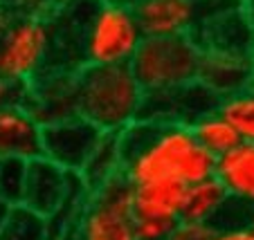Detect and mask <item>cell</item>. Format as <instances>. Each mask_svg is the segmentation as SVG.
<instances>
[{
	"label": "cell",
	"mask_w": 254,
	"mask_h": 240,
	"mask_svg": "<svg viewBox=\"0 0 254 240\" xmlns=\"http://www.w3.org/2000/svg\"><path fill=\"white\" fill-rule=\"evenodd\" d=\"M117 137L124 175L135 187L149 182L189 187L216 175V157L200 146L191 126L137 119Z\"/></svg>",
	"instance_id": "1"
},
{
	"label": "cell",
	"mask_w": 254,
	"mask_h": 240,
	"mask_svg": "<svg viewBox=\"0 0 254 240\" xmlns=\"http://www.w3.org/2000/svg\"><path fill=\"white\" fill-rule=\"evenodd\" d=\"M146 92L130 65H83L79 70V117L101 133L120 135L142 119Z\"/></svg>",
	"instance_id": "2"
},
{
	"label": "cell",
	"mask_w": 254,
	"mask_h": 240,
	"mask_svg": "<svg viewBox=\"0 0 254 240\" xmlns=\"http://www.w3.org/2000/svg\"><path fill=\"white\" fill-rule=\"evenodd\" d=\"M202 48L193 36H146L130 61L146 95L178 90L198 81Z\"/></svg>",
	"instance_id": "3"
},
{
	"label": "cell",
	"mask_w": 254,
	"mask_h": 240,
	"mask_svg": "<svg viewBox=\"0 0 254 240\" xmlns=\"http://www.w3.org/2000/svg\"><path fill=\"white\" fill-rule=\"evenodd\" d=\"M146 39L133 7L117 0H101L83 34L86 65H130Z\"/></svg>",
	"instance_id": "4"
},
{
	"label": "cell",
	"mask_w": 254,
	"mask_h": 240,
	"mask_svg": "<svg viewBox=\"0 0 254 240\" xmlns=\"http://www.w3.org/2000/svg\"><path fill=\"white\" fill-rule=\"evenodd\" d=\"M54 32L50 16H16L0 36V74L32 83L52 67Z\"/></svg>",
	"instance_id": "5"
},
{
	"label": "cell",
	"mask_w": 254,
	"mask_h": 240,
	"mask_svg": "<svg viewBox=\"0 0 254 240\" xmlns=\"http://www.w3.org/2000/svg\"><path fill=\"white\" fill-rule=\"evenodd\" d=\"M135 184L124 173L90 191L77 225L79 240H137Z\"/></svg>",
	"instance_id": "6"
},
{
	"label": "cell",
	"mask_w": 254,
	"mask_h": 240,
	"mask_svg": "<svg viewBox=\"0 0 254 240\" xmlns=\"http://www.w3.org/2000/svg\"><path fill=\"white\" fill-rule=\"evenodd\" d=\"M232 0H142L133 7L144 36H193L200 23Z\"/></svg>",
	"instance_id": "7"
},
{
	"label": "cell",
	"mask_w": 254,
	"mask_h": 240,
	"mask_svg": "<svg viewBox=\"0 0 254 240\" xmlns=\"http://www.w3.org/2000/svg\"><path fill=\"white\" fill-rule=\"evenodd\" d=\"M25 108L43 128L79 117V70H45L27 86Z\"/></svg>",
	"instance_id": "8"
},
{
	"label": "cell",
	"mask_w": 254,
	"mask_h": 240,
	"mask_svg": "<svg viewBox=\"0 0 254 240\" xmlns=\"http://www.w3.org/2000/svg\"><path fill=\"white\" fill-rule=\"evenodd\" d=\"M104 135L95 124L83 117L59 121L43 128V157L59 164L65 171L81 173L88 159L101 144Z\"/></svg>",
	"instance_id": "9"
},
{
	"label": "cell",
	"mask_w": 254,
	"mask_h": 240,
	"mask_svg": "<svg viewBox=\"0 0 254 240\" xmlns=\"http://www.w3.org/2000/svg\"><path fill=\"white\" fill-rule=\"evenodd\" d=\"M221 96L214 95L200 81L189 83L185 88L160 95H146L142 119H151L158 124H185L193 126L205 115H211L221 108Z\"/></svg>",
	"instance_id": "10"
},
{
	"label": "cell",
	"mask_w": 254,
	"mask_h": 240,
	"mask_svg": "<svg viewBox=\"0 0 254 240\" xmlns=\"http://www.w3.org/2000/svg\"><path fill=\"white\" fill-rule=\"evenodd\" d=\"M202 52L254 54V25L243 7V0H232L207 16L193 34Z\"/></svg>",
	"instance_id": "11"
},
{
	"label": "cell",
	"mask_w": 254,
	"mask_h": 240,
	"mask_svg": "<svg viewBox=\"0 0 254 240\" xmlns=\"http://www.w3.org/2000/svg\"><path fill=\"white\" fill-rule=\"evenodd\" d=\"M79 173L65 171L48 157L29 159L27 166V187H25L23 204L34 209L45 218H52L65 204L72 189L77 184Z\"/></svg>",
	"instance_id": "12"
},
{
	"label": "cell",
	"mask_w": 254,
	"mask_h": 240,
	"mask_svg": "<svg viewBox=\"0 0 254 240\" xmlns=\"http://www.w3.org/2000/svg\"><path fill=\"white\" fill-rule=\"evenodd\" d=\"M198 81L221 99L239 95L254 86L252 56L234 52H202Z\"/></svg>",
	"instance_id": "13"
},
{
	"label": "cell",
	"mask_w": 254,
	"mask_h": 240,
	"mask_svg": "<svg viewBox=\"0 0 254 240\" xmlns=\"http://www.w3.org/2000/svg\"><path fill=\"white\" fill-rule=\"evenodd\" d=\"M0 157H43V126L25 106L0 108Z\"/></svg>",
	"instance_id": "14"
},
{
	"label": "cell",
	"mask_w": 254,
	"mask_h": 240,
	"mask_svg": "<svg viewBox=\"0 0 254 240\" xmlns=\"http://www.w3.org/2000/svg\"><path fill=\"white\" fill-rule=\"evenodd\" d=\"M216 178L241 207L254 209V142H241L216 159Z\"/></svg>",
	"instance_id": "15"
},
{
	"label": "cell",
	"mask_w": 254,
	"mask_h": 240,
	"mask_svg": "<svg viewBox=\"0 0 254 240\" xmlns=\"http://www.w3.org/2000/svg\"><path fill=\"white\" fill-rule=\"evenodd\" d=\"M185 189L178 182H149L135 187V213L137 218H160L178 222L183 218Z\"/></svg>",
	"instance_id": "16"
},
{
	"label": "cell",
	"mask_w": 254,
	"mask_h": 240,
	"mask_svg": "<svg viewBox=\"0 0 254 240\" xmlns=\"http://www.w3.org/2000/svg\"><path fill=\"white\" fill-rule=\"evenodd\" d=\"M124 173V162H122V150H120V137L117 135H104L101 144L88 159L86 168L81 171L83 182L88 184L90 191L99 189L108 180L117 178Z\"/></svg>",
	"instance_id": "17"
},
{
	"label": "cell",
	"mask_w": 254,
	"mask_h": 240,
	"mask_svg": "<svg viewBox=\"0 0 254 240\" xmlns=\"http://www.w3.org/2000/svg\"><path fill=\"white\" fill-rule=\"evenodd\" d=\"M191 130H193V135H196V140L200 142L202 148L214 155L216 159L221 157V155L230 153L232 148H236V146L243 142L239 130L218 110L211 112V115H205L202 119H198L196 124L191 126Z\"/></svg>",
	"instance_id": "18"
},
{
	"label": "cell",
	"mask_w": 254,
	"mask_h": 240,
	"mask_svg": "<svg viewBox=\"0 0 254 240\" xmlns=\"http://www.w3.org/2000/svg\"><path fill=\"white\" fill-rule=\"evenodd\" d=\"M0 240H52L50 220L25 204H16L0 229Z\"/></svg>",
	"instance_id": "19"
},
{
	"label": "cell",
	"mask_w": 254,
	"mask_h": 240,
	"mask_svg": "<svg viewBox=\"0 0 254 240\" xmlns=\"http://www.w3.org/2000/svg\"><path fill=\"white\" fill-rule=\"evenodd\" d=\"M218 112L239 130L241 140L254 142V86L223 99Z\"/></svg>",
	"instance_id": "20"
},
{
	"label": "cell",
	"mask_w": 254,
	"mask_h": 240,
	"mask_svg": "<svg viewBox=\"0 0 254 240\" xmlns=\"http://www.w3.org/2000/svg\"><path fill=\"white\" fill-rule=\"evenodd\" d=\"M27 159L0 157V197L11 207L23 204L25 187H27Z\"/></svg>",
	"instance_id": "21"
},
{
	"label": "cell",
	"mask_w": 254,
	"mask_h": 240,
	"mask_svg": "<svg viewBox=\"0 0 254 240\" xmlns=\"http://www.w3.org/2000/svg\"><path fill=\"white\" fill-rule=\"evenodd\" d=\"M216 227L209 222H191V220H178L171 229L169 240H211Z\"/></svg>",
	"instance_id": "22"
},
{
	"label": "cell",
	"mask_w": 254,
	"mask_h": 240,
	"mask_svg": "<svg viewBox=\"0 0 254 240\" xmlns=\"http://www.w3.org/2000/svg\"><path fill=\"white\" fill-rule=\"evenodd\" d=\"M176 222L160 220V218H137L135 220V234L137 240H169Z\"/></svg>",
	"instance_id": "23"
},
{
	"label": "cell",
	"mask_w": 254,
	"mask_h": 240,
	"mask_svg": "<svg viewBox=\"0 0 254 240\" xmlns=\"http://www.w3.org/2000/svg\"><path fill=\"white\" fill-rule=\"evenodd\" d=\"M27 101V83L14 81L0 74V108L25 106Z\"/></svg>",
	"instance_id": "24"
},
{
	"label": "cell",
	"mask_w": 254,
	"mask_h": 240,
	"mask_svg": "<svg viewBox=\"0 0 254 240\" xmlns=\"http://www.w3.org/2000/svg\"><path fill=\"white\" fill-rule=\"evenodd\" d=\"M0 2L14 9L18 16H50L54 11L48 0H0Z\"/></svg>",
	"instance_id": "25"
},
{
	"label": "cell",
	"mask_w": 254,
	"mask_h": 240,
	"mask_svg": "<svg viewBox=\"0 0 254 240\" xmlns=\"http://www.w3.org/2000/svg\"><path fill=\"white\" fill-rule=\"evenodd\" d=\"M211 240H254V231L248 225H225L216 227Z\"/></svg>",
	"instance_id": "26"
},
{
	"label": "cell",
	"mask_w": 254,
	"mask_h": 240,
	"mask_svg": "<svg viewBox=\"0 0 254 240\" xmlns=\"http://www.w3.org/2000/svg\"><path fill=\"white\" fill-rule=\"evenodd\" d=\"M16 16H18V14H16L14 9H9L7 5H2V2H0V36L9 29V25L14 23Z\"/></svg>",
	"instance_id": "27"
},
{
	"label": "cell",
	"mask_w": 254,
	"mask_h": 240,
	"mask_svg": "<svg viewBox=\"0 0 254 240\" xmlns=\"http://www.w3.org/2000/svg\"><path fill=\"white\" fill-rule=\"evenodd\" d=\"M9 213H11V204L7 200H2L0 197V229L5 227V222H7V218H9Z\"/></svg>",
	"instance_id": "28"
},
{
	"label": "cell",
	"mask_w": 254,
	"mask_h": 240,
	"mask_svg": "<svg viewBox=\"0 0 254 240\" xmlns=\"http://www.w3.org/2000/svg\"><path fill=\"white\" fill-rule=\"evenodd\" d=\"M243 7H245V11H248L250 20H252V25H254V0H243Z\"/></svg>",
	"instance_id": "29"
},
{
	"label": "cell",
	"mask_w": 254,
	"mask_h": 240,
	"mask_svg": "<svg viewBox=\"0 0 254 240\" xmlns=\"http://www.w3.org/2000/svg\"><path fill=\"white\" fill-rule=\"evenodd\" d=\"M48 2L54 7V9H59V7H61V5H65V2H70V0H48Z\"/></svg>",
	"instance_id": "30"
},
{
	"label": "cell",
	"mask_w": 254,
	"mask_h": 240,
	"mask_svg": "<svg viewBox=\"0 0 254 240\" xmlns=\"http://www.w3.org/2000/svg\"><path fill=\"white\" fill-rule=\"evenodd\" d=\"M117 2H122V5H128V7H135L137 2H142V0H117Z\"/></svg>",
	"instance_id": "31"
},
{
	"label": "cell",
	"mask_w": 254,
	"mask_h": 240,
	"mask_svg": "<svg viewBox=\"0 0 254 240\" xmlns=\"http://www.w3.org/2000/svg\"><path fill=\"white\" fill-rule=\"evenodd\" d=\"M248 227L254 231V209H252V211H250V216H248Z\"/></svg>",
	"instance_id": "32"
},
{
	"label": "cell",
	"mask_w": 254,
	"mask_h": 240,
	"mask_svg": "<svg viewBox=\"0 0 254 240\" xmlns=\"http://www.w3.org/2000/svg\"><path fill=\"white\" fill-rule=\"evenodd\" d=\"M65 240H79V238H77V231H74V234H70Z\"/></svg>",
	"instance_id": "33"
},
{
	"label": "cell",
	"mask_w": 254,
	"mask_h": 240,
	"mask_svg": "<svg viewBox=\"0 0 254 240\" xmlns=\"http://www.w3.org/2000/svg\"><path fill=\"white\" fill-rule=\"evenodd\" d=\"M252 63H254V54H252Z\"/></svg>",
	"instance_id": "34"
}]
</instances>
